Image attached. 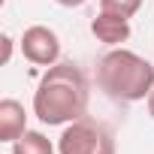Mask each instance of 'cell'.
<instances>
[{
	"mask_svg": "<svg viewBox=\"0 0 154 154\" xmlns=\"http://www.w3.org/2000/svg\"><path fill=\"white\" fill-rule=\"evenodd\" d=\"M88 100H91V85L82 66L72 60H57L54 66H45L33 91V115L48 127H66L85 118Z\"/></svg>",
	"mask_w": 154,
	"mask_h": 154,
	"instance_id": "obj_1",
	"label": "cell"
},
{
	"mask_svg": "<svg viewBox=\"0 0 154 154\" xmlns=\"http://www.w3.org/2000/svg\"><path fill=\"white\" fill-rule=\"evenodd\" d=\"M97 88L115 103L148 100L154 88V63L124 45L106 51L97 63Z\"/></svg>",
	"mask_w": 154,
	"mask_h": 154,
	"instance_id": "obj_2",
	"label": "cell"
},
{
	"mask_svg": "<svg viewBox=\"0 0 154 154\" xmlns=\"http://www.w3.org/2000/svg\"><path fill=\"white\" fill-rule=\"evenodd\" d=\"M57 154H115V136L103 121L79 118L57 136Z\"/></svg>",
	"mask_w": 154,
	"mask_h": 154,
	"instance_id": "obj_3",
	"label": "cell"
},
{
	"mask_svg": "<svg viewBox=\"0 0 154 154\" xmlns=\"http://www.w3.org/2000/svg\"><path fill=\"white\" fill-rule=\"evenodd\" d=\"M21 54L33 66H54L60 60V36L45 24H30L21 33Z\"/></svg>",
	"mask_w": 154,
	"mask_h": 154,
	"instance_id": "obj_4",
	"label": "cell"
},
{
	"mask_svg": "<svg viewBox=\"0 0 154 154\" xmlns=\"http://www.w3.org/2000/svg\"><path fill=\"white\" fill-rule=\"evenodd\" d=\"M91 33L97 42L109 45V48H118L130 39V18L127 15H118V12H109V9H100L94 18H91Z\"/></svg>",
	"mask_w": 154,
	"mask_h": 154,
	"instance_id": "obj_5",
	"label": "cell"
},
{
	"mask_svg": "<svg viewBox=\"0 0 154 154\" xmlns=\"http://www.w3.org/2000/svg\"><path fill=\"white\" fill-rule=\"evenodd\" d=\"M27 133V112L18 100L3 97L0 100V142H15L18 136Z\"/></svg>",
	"mask_w": 154,
	"mask_h": 154,
	"instance_id": "obj_6",
	"label": "cell"
},
{
	"mask_svg": "<svg viewBox=\"0 0 154 154\" xmlns=\"http://www.w3.org/2000/svg\"><path fill=\"white\" fill-rule=\"evenodd\" d=\"M57 145H51V139L39 130H27L24 136H18L12 142V154H54Z\"/></svg>",
	"mask_w": 154,
	"mask_h": 154,
	"instance_id": "obj_7",
	"label": "cell"
},
{
	"mask_svg": "<svg viewBox=\"0 0 154 154\" xmlns=\"http://www.w3.org/2000/svg\"><path fill=\"white\" fill-rule=\"evenodd\" d=\"M100 9H109V12H118V15L133 18L142 9V0H100Z\"/></svg>",
	"mask_w": 154,
	"mask_h": 154,
	"instance_id": "obj_8",
	"label": "cell"
},
{
	"mask_svg": "<svg viewBox=\"0 0 154 154\" xmlns=\"http://www.w3.org/2000/svg\"><path fill=\"white\" fill-rule=\"evenodd\" d=\"M0 42H3V57H0V63L6 66V63L12 60V36H9V33H3V39H0Z\"/></svg>",
	"mask_w": 154,
	"mask_h": 154,
	"instance_id": "obj_9",
	"label": "cell"
},
{
	"mask_svg": "<svg viewBox=\"0 0 154 154\" xmlns=\"http://www.w3.org/2000/svg\"><path fill=\"white\" fill-rule=\"evenodd\" d=\"M57 6H63V9H79V6H85L88 0H54Z\"/></svg>",
	"mask_w": 154,
	"mask_h": 154,
	"instance_id": "obj_10",
	"label": "cell"
},
{
	"mask_svg": "<svg viewBox=\"0 0 154 154\" xmlns=\"http://www.w3.org/2000/svg\"><path fill=\"white\" fill-rule=\"evenodd\" d=\"M145 106H148V115L154 118V88H151V94H148V100H145Z\"/></svg>",
	"mask_w": 154,
	"mask_h": 154,
	"instance_id": "obj_11",
	"label": "cell"
}]
</instances>
